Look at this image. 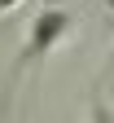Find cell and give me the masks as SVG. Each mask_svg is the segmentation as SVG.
I'll list each match as a JSON object with an SVG mask.
<instances>
[{
	"mask_svg": "<svg viewBox=\"0 0 114 123\" xmlns=\"http://www.w3.org/2000/svg\"><path fill=\"white\" fill-rule=\"evenodd\" d=\"M70 31H75V13H66V9H40L35 18H31V26H26L22 53H18V62H13V75H9V79H22V70L31 66V62L48 57V53L57 49V40H66Z\"/></svg>",
	"mask_w": 114,
	"mask_h": 123,
	"instance_id": "cell-1",
	"label": "cell"
},
{
	"mask_svg": "<svg viewBox=\"0 0 114 123\" xmlns=\"http://www.w3.org/2000/svg\"><path fill=\"white\" fill-rule=\"evenodd\" d=\"M88 123H114V114L105 110V105H101V101H96V105H92V119H88Z\"/></svg>",
	"mask_w": 114,
	"mask_h": 123,
	"instance_id": "cell-2",
	"label": "cell"
},
{
	"mask_svg": "<svg viewBox=\"0 0 114 123\" xmlns=\"http://www.w3.org/2000/svg\"><path fill=\"white\" fill-rule=\"evenodd\" d=\"M18 5H22V0H0V18H5V13H13Z\"/></svg>",
	"mask_w": 114,
	"mask_h": 123,
	"instance_id": "cell-3",
	"label": "cell"
},
{
	"mask_svg": "<svg viewBox=\"0 0 114 123\" xmlns=\"http://www.w3.org/2000/svg\"><path fill=\"white\" fill-rule=\"evenodd\" d=\"M110 66H114V49H110Z\"/></svg>",
	"mask_w": 114,
	"mask_h": 123,
	"instance_id": "cell-4",
	"label": "cell"
}]
</instances>
